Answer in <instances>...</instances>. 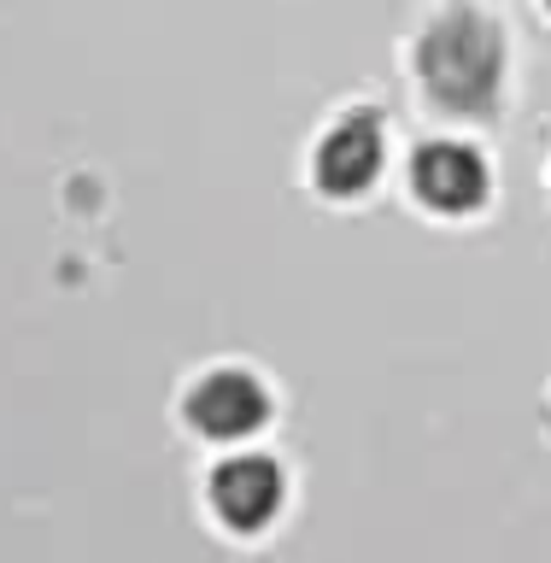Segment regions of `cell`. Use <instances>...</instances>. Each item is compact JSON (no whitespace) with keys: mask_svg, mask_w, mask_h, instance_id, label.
Segmentation results:
<instances>
[{"mask_svg":"<svg viewBox=\"0 0 551 563\" xmlns=\"http://www.w3.org/2000/svg\"><path fill=\"white\" fill-rule=\"evenodd\" d=\"M417 77L434 95V106H447V112H470V118L493 112L499 82H505L499 24L482 7H470V0L434 12L429 30L417 35Z\"/></svg>","mask_w":551,"mask_h":563,"instance_id":"obj_1","label":"cell"},{"mask_svg":"<svg viewBox=\"0 0 551 563\" xmlns=\"http://www.w3.org/2000/svg\"><path fill=\"white\" fill-rule=\"evenodd\" d=\"M183 411L206 440H246L271 422V394H264L253 369H211V376L194 382Z\"/></svg>","mask_w":551,"mask_h":563,"instance_id":"obj_2","label":"cell"},{"mask_svg":"<svg viewBox=\"0 0 551 563\" xmlns=\"http://www.w3.org/2000/svg\"><path fill=\"white\" fill-rule=\"evenodd\" d=\"M211 510L241 528V534H258L264 522L282 510V493H288V482H282V464L264 452H241V457H223L218 470H211Z\"/></svg>","mask_w":551,"mask_h":563,"instance_id":"obj_3","label":"cell"},{"mask_svg":"<svg viewBox=\"0 0 551 563\" xmlns=\"http://www.w3.org/2000/svg\"><path fill=\"white\" fill-rule=\"evenodd\" d=\"M387 141H382V118L376 112H346L329 123L323 147H317V188L334 200H352L382 176Z\"/></svg>","mask_w":551,"mask_h":563,"instance_id":"obj_4","label":"cell"},{"mask_svg":"<svg viewBox=\"0 0 551 563\" xmlns=\"http://www.w3.org/2000/svg\"><path fill=\"white\" fill-rule=\"evenodd\" d=\"M411 188L422 206L458 218V211H475L487 200V165L464 141H434V147H422L411 158Z\"/></svg>","mask_w":551,"mask_h":563,"instance_id":"obj_5","label":"cell"},{"mask_svg":"<svg viewBox=\"0 0 551 563\" xmlns=\"http://www.w3.org/2000/svg\"><path fill=\"white\" fill-rule=\"evenodd\" d=\"M546 7H551V0H546Z\"/></svg>","mask_w":551,"mask_h":563,"instance_id":"obj_6","label":"cell"}]
</instances>
